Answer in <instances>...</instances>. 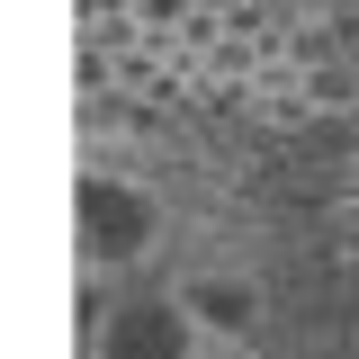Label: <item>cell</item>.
<instances>
[{
  "instance_id": "obj_1",
  "label": "cell",
  "mask_w": 359,
  "mask_h": 359,
  "mask_svg": "<svg viewBox=\"0 0 359 359\" xmlns=\"http://www.w3.org/2000/svg\"><path fill=\"white\" fill-rule=\"evenodd\" d=\"M341 180L233 108H90L72 144V359H351Z\"/></svg>"
}]
</instances>
